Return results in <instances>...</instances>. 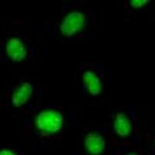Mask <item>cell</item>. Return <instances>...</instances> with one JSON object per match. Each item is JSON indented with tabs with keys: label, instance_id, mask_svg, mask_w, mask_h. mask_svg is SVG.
I'll use <instances>...</instances> for the list:
<instances>
[{
	"label": "cell",
	"instance_id": "cell-1",
	"mask_svg": "<svg viewBox=\"0 0 155 155\" xmlns=\"http://www.w3.org/2000/svg\"><path fill=\"white\" fill-rule=\"evenodd\" d=\"M35 124L41 132L46 134H55L61 128L63 118L61 113L55 110H44L37 115Z\"/></svg>",
	"mask_w": 155,
	"mask_h": 155
},
{
	"label": "cell",
	"instance_id": "cell-8",
	"mask_svg": "<svg viewBox=\"0 0 155 155\" xmlns=\"http://www.w3.org/2000/svg\"><path fill=\"white\" fill-rule=\"evenodd\" d=\"M148 2V1L146 0H132L130 2L131 5L134 8H141L143 5H146Z\"/></svg>",
	"mask_w": 155,
	"mask_h": 155
},
{
	"label": "cell",
	"instance_id": "cell-5",
	"mask_svg": "<svg viewBox=\"0 0 155 155\" xmlns=\"http://www.w3.org/2000/svg\"><path fill=\"white\" fill-rule=\"evenodd\" d=\"M33 88L29 83H23L16 88L12 95V102L16 107L24 105L30 98Z\"/></svg>",
	"mask_w": 155,
	"mask_h": 155
},
{
	"label": "cell",
	"instance_id": "cell-6",
	"mask_svg": "<svg viewBox=\"0 0 155 155\" xmlns=\"http://www.w3.org/2000/svg\"><path fill=\"white\" fill-rule=\"evenodd\" d=\"M83 80L90 94L96 95L100 93L102 91V84L99 77L93 71H86L83 75Z\"/></svg>",
	"mask_w": 155,
	"mask_h": 155
},
{
	"label": "cell",
	"instance_id": "cell-2",
	"mask_svg": "<svg viewBox=\"0 0 155 155\" xmlns=\"http://www.w3.org/2000/svg\"><path fill=\"white\" fill-rule=\"evenodd\" d=\"M85 23V18L80 12H71L64 17L61 24V31L66 36H72L82 30Z\"/></svg>",
	"mask_w": 155,
	"mask_h": 155
},
{
	"label": "cell",
	"instance_id": "cell-10",
	"mask_svg": "<svg viewBox=\"0 0 155 155\" xmlns=\"http://www.w3.org/2000/svg\"><path fill=\"white\" fill-rule=\"evenodd\" d=\"M127 155H137V154H136V153H129V154H127Z\"/></svg>",
	"mask_w": 155,
	"mask_h": 155
},
{
	"label": "cell",
	"instance_id": "cell-7",
	"mask_svg": "<svg viewBox=\"0 0 155 155\" xmlns=\"http://www.w3.org/2000/svg\"><path fill=\"white\" fill-rule=\"evenodd\" d=\"M114 129L116 134L120 137H127L130 134L132 127L130 120L124 113L116 115L114 120Z\"/></svg>",
	"mask_w": 155,
	"mask_h": 155
},
{
	"label": "cell",
	"instance_id": "cell-9",
	"mask_svg": "<svg viewBox=\"0 0 155 155\" xmlns=\"http://www.w3.org/2000/svg\"><path fill=\"white\" fill-rule=\"evenodd\" d=\"M0 155H16L12 150L9 149H2L0 150Z\"/></svg>",
	"mask_w": 155,
	"mask_h": 155
},
{
	"label": "cell",
	"instance_id": "cell-3",
	"mask_svg": "<svg viewBox=\"0 0 155 155\" xmlns=\"http://www.w3.org/2000/svg\"><path fill=\"white\" fill-rule=\"evenodd\" d=\"M8 57L14 61H21L27 56V49L19 39L13 37L9 39L5 45Z\"/></svg>",
	"mask_w": 155,
	"mask_h": 155
},
{
	"label": "cell",
	"instance_id": "cell-4",
	"mask_svg": "<svg viewBox=\"0 0 155 155\" xmlns=\"http://www.w3.org/2000/svg\"><path fill=\"white\" fill-rule=\"evenodd\" d=\"M85 147L90 154L99 155L104 150V139L100 134L97 133L89 134L85 137Z\"/></svg>",
	"mask_w": 155,
	"mask_h": 155
}]
</instances>
